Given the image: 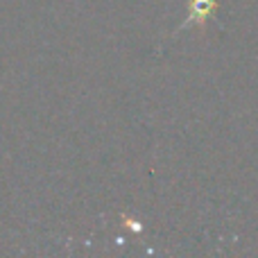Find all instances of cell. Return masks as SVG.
<instances>
[{"instance_id": "obj_1", "label": "cell", "mask_w": 258, "mask_h": 258, "mask_svg": "<svg viewBox=\"0 0 258 258\" xmlns=\"http://www.w3.org/2000/svg\"><path fill=\"white\" fill-rule=\"evenodd\" d=\"M215 9H218V0H190V14L186 25H200L213 16Z\"/></svg>"}]
</instances>
